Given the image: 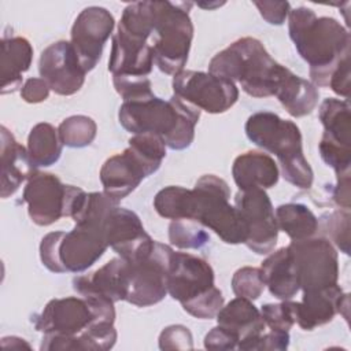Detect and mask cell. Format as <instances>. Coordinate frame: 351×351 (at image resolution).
<instances>
[{"mask_svg": "<svg viewBox=\"0 0 351 351\" xmlns=\"http://www.w3.org/2000/svg\"><path fill=\"white\" fill-rule=\"evenodd\" d=\"M229 199L228 182L214 174H204L193 189L176 185L160 189L154 197V207L166 219H192L226 244H241L248 236L247 225Z\"/></svg>", "mask_w": 351, "mask_h": 351, "instance_id": "6da1fadb", "label": "cell"}, {"mask_svg": "<svg viewBox=\"0 0 351 351\" xmlns=\"http://www.w3.org/2000/svg\"><path fill=\"white\" fill-rule=\"evenodd\" d=\"M288 32L300 58L310 66L311 84L328 86L337 64L350 55L348 30L330 16L298 7L288 14Z\"/></svg>", "mask_w": 351, "mask_h": 351, "instance_id": "7a4b0ae2", "label": "cell"}, {"mask_svg": "<svg viewBox=\"0 0 351 351\" xmlns=\"http://www.w3.org/2000/svg\"><path fill=\"white\" fill-rule=\"evenodd\" d=\"M208 73L237 81L252 97H269L278 93L292 71L276 62L259 40L241 37L214 55Z\"/></svg>", "mask_w": 351, "mask_h": 351, "instance_id": "3957f363", "label": "cell"}, {"mask_svg": "<svg viewBox=\"0 0 351 351\" xmlns=\"http://www.w3.org/2000/svg\"><path fill=\"white\" fill-rule=\"evenodd\" d=\"M199 118L200 110L174 95L170 100L154 95L144 100L123 101L118 112L119 123L125 130L133 134L159 136L166 147L176 151L192 144Z\"/></svg>", "mask_w": 351, "mask_h": 351, "instance_id": "277c9868", "label": "cell"}, {"mask_svg": "<svg viewBox=\"0 0 351 351\" xmlns=\"http://www.w3.org/2000/svg\"><path fill=\"white\" fill-rule=\"evenodd\" d=\"M244 129L251 143L277 156L281 174L289 184L302 189L313 185L314 173L303 155L302 133L296 123L261 111L247 119Z\"/></svg>", "mask_w": 351, "mask_h": 351, "instance_id": "5b68a950", "label": "cell"}, {"mask_svg": "<svg viewBox=\"0 0 351 351\" xmlns=\"http://www.w3.org/2000/svg\"><path fill=\"white\" fill-rule=\"evenodd\" d=\"M193 3L154 1L155 19L148 43L154 53V63L160 71L176 75L186 64L193 25L189 8Z\"/></svg>", "mask_w": 351, "mask_h": 351, "instance_id": "8992f818", "label": "cell"}, {"mask_svg": "<svg viewBox=\"0 0 351 351\" xmlns=\"http://www.w3.org/2000/svg\"><path fill=\"white\" fill-rule=\"evenodd\" d=\"M174 250L155 241L149 255L128 262V293L125 302L137 307L159 303L167 293V273Z\"/></svg>", "mask_w": 351, "mask_h": 351, "instance_id": "52a82bcc", "label": "cell"}, {"mask_svg": "<svg viewBox=\"0 0 351 351\" xmlns=\"http://www.w3.org/2000/svg\"><path fill=\"white\" fill-rule=\"evenodd\" d=\"M173 92L182 101L208 114H222L239 99V89L233 81L185 69L173 75Z\"/></svg>", "mask_w": 351, "mask_h": 351, "instance_id": "ba28073f", "label": "cell"}, {"mask_svg": "<svg viewBox=\"0 0 351 351\" xmlns=\"http://www.w3.org/2000/svg\"><path fill=\"white\" fill-rule=\"evenodd\" d=\"M292 252L299 287L303 292L324 289L337 284L339 258L336 248L325 237L292 241Z\"/></svg>", "mask_w": 351, "mask_h": 351, "instance_id": "9c48e42d", "label": "cell"}, {"mask_svg": "<svg viewBox=\"0 0 351 351\" xmlns=\"http://www.w3.org/2000/svg\"><path fill=\"white\" fill-rule=\"evenodd\" d=\"M234 206L248 230L245 245L258 255L270 254L278 239V226L270 197L265 189L239 191Z\"/></svg>", "mask_w": 351, "mask_h": 351, "instance_id": "30bf717a", "label": "cell"}, {"mask_svg": "<svg viewBox=\"0 0 351 351\" xmlns=\"http://www.w3.org/2000/svg\"><path fill=\"white\" fill-rule=\"evenodd\" d=\"M114 26L115 21L112 14L97 5L84 8L75 18L71 27L70 43L85 73L96 67Z\"/></svg>", "mask_w": 351, "mask_h": 351, "instance_id": "8fae6325", "label": "cell"}, {"mask_svg": "<svg viewBox=\"0 0 351 351\" xmlns=\"http://www.w3.org/2000/svg\"><path fill=\"white\" fill-rule=\"evenodd\" d=\"M104 221L75 223L73 230L63 232L58 247L59 263L63 273L85 271L106 252L108 243L106 239Z\"/></svg>", "mask_w": 351, "mask_h": 351, "instance_id": "7c38bea8", "label": "cell"}, {"mask_svg": "<svg viewBox=\"0 0 351 351\" xmlns=\"http://www.w3.org/2000/svg\"><path fill=\"white\" fill-rule=\"evenodd\" d=\"M70 185L51 173L36 171L23 189L22 200L27 204L30 219L38 226H48L66 217Z\"/></svg>", "mask_w": 351, "mask_h": 351, "instance_id": "4fadbf2b", "label": "cell"}, {"mask_svg": "<svg viewBox=\"0 0 351 351\" xmlns=\"http://www.w3.org/2000/svg\"><path fill=\"white\" fill-rule=\"evenodd\" d=\"M38 71L51 90L60 96L77 93L82 88L86 75L71 43L66 40L52 43L41 52Z\"/></svg>", "mask_w": 351, "mask_h": 351, "instance_id": "5bb4252c", "label": "cell"}, {"mask_svg": "<svg viewBox=\"0 0 351 351\" xmlns=\"http://www.w3.org/2000/svg\"><path fill=\"white\" fill-rule=\"evenodd\" d=\"M32 322L44 335L77 336L97 319L82 296H69L49 300L41 313L32 315Z\"/></svg>", "mask_w": 351, "mask_h": 351, "instance_id": "9a60e30c", "label": "cell"}, {"mask_svg": "<svg viewBox=\"0 0 351 351\" xmlns=\"http://www.w3.org/2000/svg\"><path fill=\"white\" fill-rule=\"evenodd\" d=\"M214 287V270L207 261L188 252L174 251L167 273V293L181 306Z\"/></svg>", "mask_w": 351, "mask_h": 351, "instance_id": "2e32d148", "label": "cell"}, {"mask_svg": "<svg viewBox=\"0 0 351 351\" xmlns=\"http://www.w3.org/2000/svg\"><path fill=\"white\" fill-rule=\"evenodd\" d=\"M108 247L126 261H137L149 255L155 240L145 232L140 217L128 208L114 207L104 221Z\"/></svg>", "mask_w": 351, "mask_h": 351, "instance_id": "e0dca14e", "label": "cell"}, {"mask_svg": "<svg viewBox=\"0 0 351 351\" xmlns=\"http://www.w3.org/2000/svg\"><path fill=\"white\" fill-rule=\"evenodd\" d=\"M151 174L154 171L149 166L128 147L122 154L112 155L103 163L100 181L104 192L121 202Z\"/></svg>", "mask_w": 351, "mask_h": 351, "instance_id": "ac0fdd59", "label": "cell"}, {"mask_svg": "<svg viewBox=\"0 0 351 351\" xmlns=\"http://www.w3.org/2000/svg\"><path fill=\"white\" fill-rule=\"evenodd\" d=\"M347 296L348 293H344L339 284L318 291L303 292L300 302H292L295 324L303 330H313L317 326L330 322L340 313L341 303Z\"/></svg>", "mask_w": 351, "mask_h": 351, "instance_id": "d6986e66", "label": "cell"}, {"mask_svg": "<svg viewBox=\"0 0 351 351\" xmlns=\"http://www.w3.org/2000/svg\"><path fill=\"white\" fill-rule=\"evenodd\" d=\"M73 288L80 296L99 295L110 300L121 302L128 293V262L114 258L88 276L73 278Z\"/></svg>", "mask_w": 351, "mask_h": 351, "instance_id": "ffe728a7", "label": "cell"}, {"mask_svg": "<svg viewBox=\"0 0 351 351\" xmlns=\"http://www.w3.org/2000/svg\"><path fill=\"white\" fill-rule=\"evenodd\" d=\"M215 318L218 325L239 336V350H254L256 339L266 328L261 311L254 306L252 300L240 296L222 306Z\"/></svg>", "mask_w": 351, "mask_h": 351, "instance_id": "44dd1931", "label": "cell"}, {"mask_svg": "<svg viewBox=\"0 0 351 351\" xmlns=\"http://www.w3.org/2000/svg\"><path fill=\"white\" fill-rule=\"evenodd\" d=\"M0 158H1V191L3 199L14 195L21 184L29 180L37 167L33 165L27 148L19 144L14 134L5 128H0Z\"/></svg>", "mask_w": 351, "mask_h": 351, "instance_id": "7402d4cb", "label": "cell"}, {"mask_svg": "<svg viewBox=\"0 0 351 351\" xmlns=\"http://www.w3.org/2000/svg\"><path fill=\"white\" fill-rule=\"evenodd\" d=\"M154 53L148 41L130 38L119 32L112 36L108 70L112 75L147 77L152 71Z\"/></svg>", "mask_w": 351, "mask_h": 351, "instance_id": "603a6c76", "label": "cell"}, {"mask_svg": "<svg viewBox=\"0 0 351 351\" xmlns=\"http://www.w3.org/2000/svg\"><path fill=\"white\" fill-rule=\"evenodd\" d=\"M232 176L240 191L267 189L277 184L280 170L274 159L267 154L248 151L234 159Z\"/></svg>", "mask_w": 351, "mask_h": 351, "instance_id": "cb8c5ba5", "label": "cell"}, {"mask_svg": "<svg viewBox=\"0 0 351 351\" xmlns=\"http://www.w3.org/2000/svg\"><path fill=\"white\" fill-rule=\"evenodd\" d=\"M32 59L33 47L29 40L21 36H4L1 38V95L12 93L22 86V74L29 70Z\"/></svg>", "mask_w": 351, "mask_h": 351, "instance_id": "d4e9b609", "label": "cell"}, {"mask_svg": "<svg viewBox=\"0 0 351 351\" xmlns=\"http://www.w3.org/2000/svg\"><path fill=\"white\" fill-rule=\"evenodd\" d=\"M265 285L280 300H291L299 291L298 274L289 247L271 252L261 265Z\"/></svg>", "mask_w": 351, "mask_h": 351, "instance_id": "484cf974", "label": "cell"}, {"mask_svg": "<svg viewBox=\"0 0 351 351\" xmlns=\"http://www.w3.org/2000/svg\"><path fill=\"white\" fill-rule=\"evenodd\" d=\"M318 117L324 126L322 137L335 144L350 148L351 115L348 100L336 97L325 99L319 106Z\"/></svg>", "mask_w": 351, "mask_h": 351, "instance_id": "4316f807", "label": "cell"}, {"mask_svg": "<svg viewBox=\"0 0 351 351\" xmlns=\"http://www.w3.org/2000/svg\"><path fill=\"white\" fill-rule=\"evenodd\" d=\"M276 97L291 117L300 118L313 112L318 104L319 92L314 84L291 73Z\"/></svg>", "mask_w": 351, "mask_h": 351, "instance_id": "83f0119b", "label": "cell"}, {"mask_svg": "<svg viewBox=\"0 0 351 351\" xmlns=\"http://www.w3.org/2000/svg\"><path fill=\"white\" fill-rule=\"evenodd\" d=\"M274 215L278 230L285 232L292 241L310 239L319 228L318 218L302 203L281 204L276 208Z\"/></svg>", "mask_w": 351, "mask_h": 351, "instance_id": "f1b7e54d", "label": "cell"}, {"mask_svg": "<svg viewBox=\"0 0 351 351\" xmlns=\"http://www.w3.org/2000/svg\"><path fill=\"white\" fill-rule=\"evenodd\" d=\"M63 143L55 126L47 122L34 125L27 136V152L36 167H48L62 155Z\"/></svg>", "mask_w": 351, "mask_h": 351, "instance_id": "f546056e", "label": "cell"}, {"mask_svg": "<svg viewBox=\"0 0 351 351\" xmlns=\"http://www.w3.org/2000/svg\"><path fill=\"white\" fill-rule=\"evenodd\" d=\"M63 145L70 148H84L89 145L97 133L96 122L86 115H71L58 126Z\"/></svg>", "mask_w": 351, "mask_h": 351, "instance_id": "4dcf8cb0", "label": "cell"}, {"mask_svg": "<svg viewBox=\"0 0 351 351\" xmlns=\"http://www.w3.org/2000/svg\"><path fill=\"white\" fill-rule=\"evenodd\" d=\"M192 219H174L169 226V240L181 250H199L210 241V234Z\"/></svg>", "mask_w": 351, "mask_h": 351, "instance_id": "1f68e13d", "label": "cell"}, {"mask_svg": "<svg viewBox=\"0 0 351 351\" xmlns=\"http://www.w3.org/2000/svg\"><path fill=\"white\" fill-rule=\"evenodd\" d=\"M117 341L112 322H93L80 335L74 336V351L110 350Z\"/></svg>", "mask_w": 351, "mask_h": 351, "instance_id": "d6a6232c", "label": "cell"}, {"mask_svg": "<svg viewBox=\"0 0 351 351\" xmlns=\"http://www.w3.org/2000/svg\"><path fill=\"white\" fill-rule=\"evenodd\" d=\"M265 281L261 267L244 266L232 277V289L236 296L245 298L248 300H256L265 289Z\"/></svg>", "mask_w": 351, "mask_h": 351, "instance_id": "836d02e7", "label": "cell"}, {"mask_svg": "<svg viewBox=\"0 0 351 351\" xmlns=\"http://www.w3.org/2000/svg\"><path fill=\"white\" fill-rule=\"evenodd\" d=\"M112 84L117 93L123 99V101L144 100L152 93V84L148 77L137 75H112Z\"/></svg>", "mask_w": 351, "mask_h": 351, "instance_id": "e575fe53", "label": "cell"}, {"mask_svg": "<svg viewBox=\"0 0 351 351\" xmlns=\"http://www.w3.org/2000/svg\"><path fill=\"white\" fill-rule=\"evenodd\" d=\"M324 229L328 232L330 240L346 254H350V211L339 210L325 214L321 218Z\"/></svg>", "mask_w": 351, "mask_h": 351, "instance_id": "d590c367", "label": "cell"}, {"mask_svg": "<svg viewBox=\"0 0 351 351\" xmlns=\"http://www.w3.org/2000/svg\"><path fill=\"white\" fill-rule=\"evenodd\" d=\"M222 306H223L222 292L214 285L206 293H203L199 298L184 304L182 308L195 318L211 319V318L217 317V314L222 308Z\"/></svg>", "mask_w": 351, "mask_h": 351, "instance_id": "8d00e7d4", "label": "cell"}, {"mask_svg": "<svg viewBox=\"0 0 351 351\" xmlns=\"http://www.w3.org/2000/svg\"><path fill=\"white\" fill-rule=\"evenodd\" d=\"M259 311L270 330L289 332L295 324L291 300H282L281 303H266Z\"/></svg>", "mask_w": 351, "mask_h": 351, "instance_id": "74e56055", "label": "cell"}, {"mask_svg": "<svg viewBox=\"0 0 351 351\" xmlns=\"http://www.w3.org/2000/svg\"><path fill=\"white\" fill-rule=\"evenodd\" d=\"M318 149H319V155H321L322 160L335 170L336 176L350 173L351 149L348 147H341L339 144H335V143L321 137Z\"/></svg>", "mask_w": 351, "mask_h": 351, "instance_id": "f35d334b", "label": "cell"}, {"mask_svg": "<svg viewBox=\"0 0 351 351\" xmlns=\"http://www.w3.org/2000/svg\"><path fill=\"white\" fill-rule=\"evenodd\" d=\"M193 347L191 330L184 325H170L159 335L160 350H189Z\"/></svg>", "mask_w": 351, "mask_h": 351, "instance_id": "ab89813d", "label": "cell"}, {"mask_svg": "<svg viewBox=\"0 0 351 351\" xmlns=\"http://www.w3.org/2000/svg\"><path fill=\"white\" fill-rule=\"evenodd\" d=\"M62 236H63L62 230L51 232L43 237L40 244L41 262L52 273H63V269L59 263V256H58V247Z\"/></svg>", "mask_w": 351, "mask_h": 351, "instance_id": "60d3db41", "label": "cell"}, {"mask_svg": "<svg viewBox=\"0 0 351 351\" xmlns=\"http://www.w3.org/2000/svg\"><path fill=\"white\" fill-rule=\"evenodd\" d=\"M239 344V336L218 325L213 328L204 337V347L207 350H234Z\"/></svg>", "mask_w": 351, "mask_h": 351, "instance_id": "b9f144b4", "label": "cell"}, {"mask_svg": "<svg viewBox=\"0 0 351 351\" xmlns=\"http://www.w3.org/2000/svg\"><path fill=\"white\" fill-rule=\"evenodd\" d=\"M261 16L270 25H282L291 11L288 1H255Z\"/></svg>", "mask_w": 351, "mask_h": 351, "instance_id": "7bdbcfd3", "label": "cell"}, {"mask_svg": "<svg viewBox=\"0 0 351 351\" xmlns=\"http://www.w3.org/2000/svg\"><path fill=\"white\" fill-rule=\"evenodd\" d=\"M328 86L339 96L348 100L350 97V55L346 56L330 75Z\"/></svg>", "mask_w": 351, "mask_h": 351, "instance_id": "ee69618b", "label": "cell"}, {"mask_svg": "<svg viewBox=\"0 0 351 351\" xmlns=\"http://www.w3.org/2000/svg\"><path fill=\"white\" fill-rule=\"evenodd\" d=\"M49 85L43 78H29L21 88V96L26 103H41L49 96Z\"/></svg>", "mask_w": 351, "mask_h": 351, "instance_id": "f6af8a7d", "label": "cell"}, {"mask_svg": "<svg viewBox=\"0 0 351 351\" xmlns=\"http://www.w3.org/2000/svg\"><path fill=\"white\" fill-rule=\"evenodd\" d=\"M289 346V332L281 330H270L267 333H262L254 346V350H274L282 351Z\"/></svg>", "mask_w": 351, "mask_h": 351, "instance_id": "bcb514c9", "label": "cell"}, {"mask_svg": "<svg viewBox=\"0 0 351 351\" xmlns=\"http://www.w3.org/2000/svg\"><path fill=\"white\" fill-rule=\"evenodd\" d=\"M332 199L344 210L350 208V173L337 176V182L333 188Z\"/></svg>", "mask_w": 351, "mask_h": 351, "instance_id": "7dc6e473", "label": "cell"}, {"mask_svg": "<svg viewBox=\"0 0 351 351\" xmlns=\"http://www.w3.org/2000/svg\"><path fill=\"white\" fill-rule=\"evenodd\" d=\"M1 346H3L4 348H23V347L30 348V346H29L26 341H23V339H19V337H15V336L3 337Z\"/></svg>", "mask_w": 351, "mask_h": 351, "instance_id": "c3c4849f", "label": "cell"}, {"mask_svg": "<svg viewBox=\"0 0 351 351\" xmlns=\"http://www.w3.org/2000/svg\"><path fill=\"white\" fill-rule=\"evenodd\" d=\"M225 3H214V4H206V3H197L199 7H203V8H213V7H219Z\"/></svg>", "mask_w": 351, "mask_h": 351, "instance_id": "681fc988", "label": "cell"}]
</instances>
